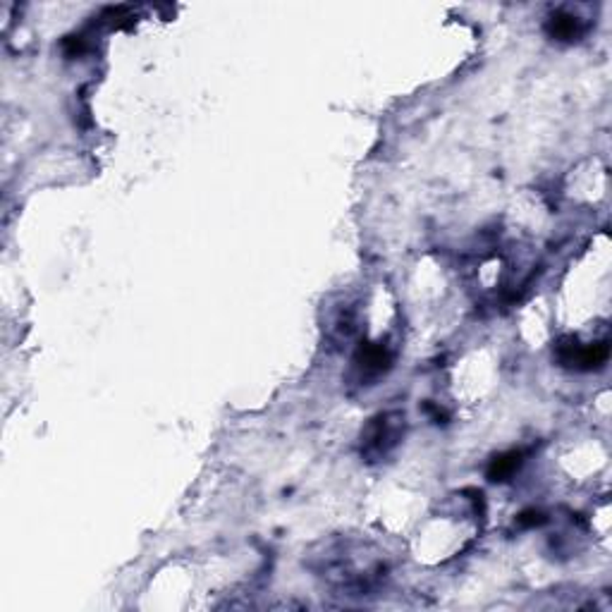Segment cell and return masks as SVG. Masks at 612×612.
<instances>
[{
  "label": "cell",
  "instance_id": "4",
  "mask_svg": "<svg viewBox=\"0 0 612 612\" xmlns=\"http://www.w3.org/2000/svg\"><path fill=\"white\" fill-rule=\"evenodd\" d=\"M586 31L583 22L576 15H569V13H555L550 20H548V34L557 41H576L582 38V34Z\"/></svg>",
  "mask_w": 612,
  "mask_h": 612
},
{
  "label": "cell",
  "instance_id": "1",
  "mask_svg": "<svg viewBox=\"0 0 612 612\" xmlns=\"http://www.w3.org/2000/svg\"><path fill=\"white\" fill-rule=\"evenodd\" d=\"M407 429V416L400 409L380 412L361 430V457L366 462H380L402 443Z\"/></svg>",
  "mask_w": 612,
  "mask_h": 612
},
{
  "label": "cell",
  "instance_id": "6",
  "mask_svg": "<svg viewBox=\"0 0 612 612\" xmlns=\"http://www.w3.org/2000/svg\"><path fill=\"white\" fill-rule=\"evenodd\" d=\"M517 522H519V526H539V524H543V522H546V517H543L540 512L531 510V512H524V514H522Z\"/></svg>",
  "mask_w": 612,
  "mask_h": 612
},
{
  "label": "cell",
  "instance_id": "2",
  "mask_svg": "<svg viewBox=\"0 0 612 612\" xmlns=\"http://www.w3.org/2000/svg\"><path fill=\"white\" fill-rule=\"evenodd\" d=\"M608 344L596 343V344H582L576 340H562L557 344V359L562 361V366H574V369H582V371H591V369H600V366L608 361Z\"/></svg>",
  "mask_w": 612,
  "mask_h": 612
},
{
  "label": "cell",
  "instance_id": "3",
  "mask_svg": "<svg viewBox=\"0 0 612 612\" xmlns=\"http://www.w3.org/2000/svg\"><path fill=\"white\" fill-rule=\"evenodd\" d=\"M354 369L359 371V380H376L386 376L393 366V352L387 350V344H361L354 357Z\"/></svg>",
  "mask_w": 612,
  "mask_h": 612
},
{
  "label": "cell",
  "instance_id": "5",
  "mask_svg": "<svg viewBox=\"0 0 612 612\" xmlns=\"http://www.w3.org/2000/svg\"><path fill=\"white\" fill-rule=\"evenodd\" d=\"M522 464V452H505L490 462L489 479L490 481H507Z\"/></svg>",
  "mask_w": 612,
  "mask_h": 612
}]
</instances>
